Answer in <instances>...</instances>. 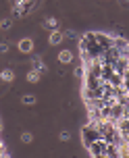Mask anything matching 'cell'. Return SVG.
I'll list each match as a JSON object with an SVG mask.
<instances>
[{
	"label": "cell",
	"instance_id": "obj_1",
	"mask_svg": "<svg viewBox=\"0 0 129 158\" xmlns=\"http://www.w3.org/2000/svg\"><path fill=\"white\" fill-rule=\"evenodd\" d=\"M17 48H19V52H23V54H31L33 52V40L31 38H21L17 42Z\"/></svg>",
	"mask_w": 129,
	"mask_h": 158
},
{
	"label": "cell",
	"instance_id": "obj_2",
	"mask_svg": "<svg viewBox=\"0 0 129 158\" xmlns=\"http://www.w3.org/2000/svg\"><path fill=\"white\" fill-rule=\"evenodd\" d=\"M63 40H64V33L63 31H58V29H52L48 35V44L50 46H58V44H63Z\"/></svg>",
	"mask_w": 129,
	"mask_h": 158
},
{
	"label": "cell",
	"instance_id": "obj_3",
	"mask_svg": "<svg viewBox=\"0 0 129 158\" xmlns=\"http://www.w3.org/2000/svg\"><path fill=\"white\" fill-rule=\"evenodd\" d=\"M58 63L60 64H71L73 63V50H69V48L60 50V52H58Z\"/></svg>",
	"mask_w": 129,
	"mask_h": 158
},
{
	"label": "cell",
	"instance_id": "obj_4",
	"mask_svg": "<svg viewBox=\"0 0 129 158\" xmlns=\"http://www.w3.org/2000/svg\"><path fill=\"white\" fill-rule=\"evenodd\" d=\"M31 69H35V71H40L42 75L48 71V67H46V63L42 60V58H38V56H31Z\"/></svg>",
	"mask_w": 129,
	"mask_h": 158
},
{
	"label": "cell",
	"instance_id": "obj_5",
	"mask_svg": "<svg viewBox=\"0 0 129 158\" xmlns=\"http://www.w3.org/2000/svg\"><path fill=\"white\" fill-rule=\"evenodd\" d=\"M25 6H27V0H15V4H13V15H23L25 13Z\"/></svg>",
	"mask_w": 129,
	"mask_h": 158
},
{
	"label": "cell",
	"instance_id": "obj_6",
	"mask_svg": "<svg viewBox=\"0 0 129 158\" xmlns=\"http://www.w3.org/2000/svg\"><path fill=\"white\" fill-rule=\"evenodd\" d=\"M0 79H2L4 83H13V81H15V71H13V69H2Z\"/></svg>",
	"mask_w": 129,
	"mask_h": 158
},
{
	"label": "cell",
	"instance_id": "obj_7",
	"mask_svg": "<svg viewBox=\"0 0 129 158\" xmlns=\"http://www.w3.org/2000/svg\"><path fill=\"white\" fill-rule=\"evenodd\" d=\"M42 25H44L46 29H50V31H52V29H58V19L56 17H46Z\"/></svg>",
	"mask_w": 129,
	"mask_h": 158
},
{
	"label": "cell",
	"instance_id": "obj_8",
	"mask_svg": "<svg viewBox=\"0 0 129 158\" xmlns=\"http://www.w3.org/2000/svg\"><path fill=\"white\" fill-rule=\"evenodd\" d=\"M40 77H42V73L35 71V69H29V71H27V75H25V79H27L29 83H38V81H40Z\"/></svg>",
	"mask_w": 129,
	"mask_h": 158
},
{
	"label": "cell",
	"instance_id": "obj_9",
	"mask_svg": "<svg viewBox=\"0 0 129 158\" xmlns=\"http://www.w3.org/2000/svg\"><path fill=\"white\" fill-rule=\"evenodd\" d=\"M35 100H38V98H35L33 94H23V96H21V102H23L25 106H31V104H35Z\"/></svg>",
	"mask_w": 129,
	"mask_h": 158
},
{
	"label": "cell",
	"instance_id": "obj_10",
	"mask_svg": "<svg viewBox=\"0 0 129 158\" xmlns=\"http://www.w3.org/2000/svg\"><path fill=\"white\" fill-rule=\"evenodd\" d=\"M21 142H23V143H31L33 142V135L29 133V131H23V133H21Z\"/></svg>",
	"mask_w": 129,
	"mask_h": 158
},
{
	"label": "cell",
	"instance_id": "obj_11",
	"mask_svg": "<svg viewBox=\"0 0 129 158\" xmlns=\"http://www.w3.org/2000/svg\"><path fill=\"white\" fill-rule=\"evenodd\" d=\"M58 139H60V142H69V139H71V131H67V129H63V131L58 133Z\"/></svg>",
	"mask_w": 129,
	"mask_h": 158
},
{
	"label": "cell",
	"instance_id": "obj_12",
	"mask_svg": "<svg viewBox=\"0 0 129 158\" xmlns=\"http://www.w3.org/2000/svg\"><path fill=\"white\" fill-rule=\"evenodd\" d=\"M10 27V19H2V29H8Z\"/></svg>",
	"mask_w": 129,
	"mask_h": 158
},
{
	"label": "cell",
	"instance_id": "obj_13",
	"mask_svg": "<svg viewBox=\"0 0 129 158\" xmlns=\"http://www.w3.org/2000/svg\"><path fill=\"white\" fill-rule=\"evenodd\" d=\"M0 158H10V156H8L6 152H2V156H0Z\"/></svg>",
	"mask_w": 129,
	"mask_h": 158
}]
</instances>
